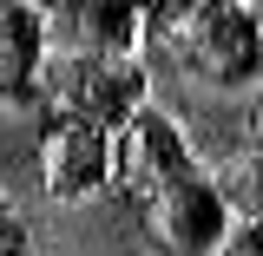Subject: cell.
<instances>
[{
  "mask_svg": "<svg viewBox=\"0 0 263 256\" xmlns=\"http://www.w3.org/2000/svg\"><path fill=\"white\" fill-rule=\"evenodd\" d=\"M46 60H53L46 13H33L27 0H0V99H33Z\"/></svg>",
  "mask_w": 263,
  "mask_h": 256,
  "instance_id": "8992f818",
  "label": "cell"
},
{
  "mask_svg": "<svg viewBox=\"0 0 263 256\" xmlns=\"http://www.w3.org/2000/svg\"><path fill=\"white\" fill-rule=\"evenodd\" d=\"M33 158H40V191L53 204H92L112 191V131L86 119H46Z\"/></svg>",
  "mask_w": 263,
  "mask_h": 256,
  "instance_id": "5b68a950",
  "label": "cell"
},
{
  "mask_svg": "<svg viewBox=\"0 0 263 256\" xmlns=\"http://www.w3.org/2000/svg\"><path fill=\"white\" fill-rule=\"evenodd\" d=\"M243 151L263 158V86H257V99H250V119H243Z\"/></svg>",
  "mask_w": 263,
  "mask_h": 256,
  "instance_id": "8fae6325",
  "label": "cell"
},
{
  "mask_svg": "<svg viewBox=\"0 0 263 256\" xmlns=\"http://www.w3.org/2000/svg\"><path fill=\"white\" fill-rule=\"evenodd\" d=\"M230 230L237 217L211 171H184L158 197H145V243L158 256H224Z\"/></svg>",
  "mask_w": 263,
  "mask_h": 256,
  "instance_id": "3957f363",
  "label": "cell"
},
{
  "mask_svg": "<svg viewBox=\"0 0 263 256\" xmlns=\"http://www.w3.org/2000/svg\"><path fill=\"white\" fill-rule=\"evenodd\" d=\"M204 0H138V20H145V33H164V40H178L184 33V20H191Z\"/></svg>",
  "mask_w": 263,
  "mask_h": 256,
  "instance_id": "9c48e42d",
  "label": "cell"
},
{
  "mask_svg": "<svg viewBox=\"0 0 263 256\" xmlns=\"http://www.w3.org/2000/svg\"><path fill=\"white\" fill-rule=\"evenodd\" d=\"M60 20L72 33V53H138L145 40L138 0H66Z\"/></svg>",
  "mask_w": 263,
  "mask_h": 256,
  "instance_id": "52a82bcc",
  "label": "cell"
},
{
  "mask_svg": "<svg viewBox=\"0 0 263 256\" xmlns=\"http://www.w3.org/2000/svg\"><path fill=\"white\" fill-rule=\"evenodd\" d=\"M40 112L46 119H86L99 131H119L132 112L152 105V72L138 66V53H53L40 66Z\"/></svg>",
  "mask_w": 263,
  "mask_h": 256,
  "instance_id": "6da1fadb",
  "label": "cell"
},
{
  "mask_svg": "<svg viewBox=\"0 0 263 256\" xmlns=\"http://www.w3.org/2000/svg\"><path fill=\"white\" fill-rule=\"evenodd\" d=\"M211 178H217V191H224L230 217H243V224L263 217V158H257V151L237 145V151L224 158V171H211Z\"/></svg>",
  "mask_w": 263,
  "mask_h": 256,
  "instance_id": "ba28073f",
  "label": "cell"
},
{
  "mask_svg": "<svg viewBox=\"0 0 263 256\" xmlns=\"http://www.w3.org/2000/svg\"><path fill=\"white\" fill-rule=\"evenodd\" d=\"M197 171L191 145H184V125L158 112V105H145V112H132L125 125L112 131V191L119 197H158L171 178H184Z\"/></svg>",
  "mask_w": 263,
  "mask_h": 256,
  "instance_id": "277c9868",
  "label": "cell"
},
{
  "mask_svg": "<svg viewBox=\"0 0 263 256\" xmlns=\"http://www.w3.org/2000/svg\"><path fill=\"white\" fill-rule=\"evenodd\" d=\"M33 250V237H27V217L13 210V197L0 191V256H27Z\"/></svg>",
  "mask_w": 263,
  "mask_h": 256,
  "instance_id": "30bf717a",
  "label": "cell"
},
{
  "mask_svg": "<svg viewBox=\"0 0 263 256\" xmlns=\"http://www.w3.org/2000/svg\"><path fill=\"white\" fill-rule=\"evenodd\" d=\"M243 250L263 256V217H250V224H243Z\"/></svg>",
  "mask_w": 263,
  "mask_h": 256,
  "instance_id": "7c38bea8",
  "label": "cell"
},
{
  "mask_svg": "<svg viewBox=\"0 0 263 256\" xmlns=\"http://www.w3.org/2000/svg\"><path fill=\"white\" fill-rule=\"evenodd\" d=\"M171 46L184 53L197 86H211V92H257L263 86V13H257V0H204Z\"/></svg>",
  "mask_w": 263,
  "mask_h": 256,
  "instance_id": "7a4b0ae2",
  "label": "cell"
},
{
  "mask_svg": "<svg viewBox=\"0 0 263 256\" xmlns=\"http://www.w3.org/2000/svg\"><path fill=\"white\" fill-rule=\"evenodd\" d=\"M27 7H33V13H60L66 0H27Z\"/></svg>",
  "mask_w": 263,
  "mask_h": 256,
  "instance_id": "4fadbf2b",
  "label": "cell"
}]
</instances>
